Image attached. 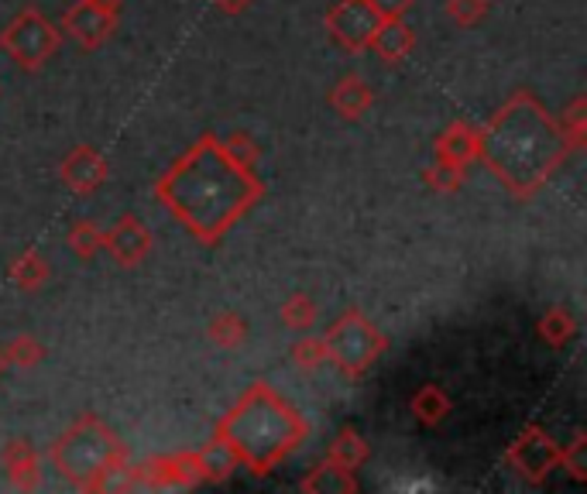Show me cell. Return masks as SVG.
I'll list each match as a JSON object with an SVG mask.
<instances>
[{
	"label": "cell",
	"mask_w": 587,
	"mask_h": 494,
	"mask_svg": "<svg viewBox=\"0 0 587 494\" xmlns=\"http://www.w3.org/2000/svg\"><path fill=\"white\" fill-rule=\"evenodd\" d=\"M265 185L254 165L233 158L217 134H203L155 182L158 203L203 244H220L224 233L262 200Z\"/></svg>",
	"instance_id": "1"
},
{
	"label": "cell",
	"mask_w": 587,
	"mask_h": 494,
	"mask_svg": "<svg viewBox=\"0 0 587 494\" xmlns=\"http://www.w3.org/2000/svg\"><path fill=\"white\" fill-rule=\"evenodd\" d=\"M574 148L532 89H515L478 131V158L515 200L536 196Z\"/></svg>",
	"instance_id": "2"
},
{
	"label": "cell",
	"mask_w": 587,
	"mask_h": 494,
	"mask_svg": "<svg viewBox=\"0 0 587 494\" xmlns=\"http://www.w3.org/2000/svg\"><path fill=\"white\" fill-rule=\"evenodd\" d=\"M214 436H220L230 446V454L254 478H262L299 450L302 439H307V419L268 382H254L217 422Z\"/></svg>",
	"instance_id": "3"
},
{
	"label": "cell",
	"mask_w": 587,
	"mask_h": 494,
	"mask_svg": "<svg viewBox=\"0 0 587 494\" xmlns=\"http://www.w3.org/2000/svg\"><path fill=\"white\" fill-rule=\"evenodd\" d=\"M52 463L76 491H100L113 467L128 463V446L110 433V426L97 415H80L56 446Z\"/></svg>",
	"instance_id": "4"
},
{
	"label": "cell",
	"mask_w": 587,
	"mask_h": 494,
	"mask_svg": "<svg viewBox=\"0 0 587 494\" xmlns=\"http://www.w3.org/2000/svg\"><path fill=\"white\" fill-rule=\"evenodd\" d=\"M323 344H326V361L340 374H347V378H361L388 347L385 334L358 310V305H350V310H344L331 323V329L323 334Z\"/></svg>",
	"instance_id": "5"
},
{
	"label": "cell",
	"mask_w": 587,
	"mask_h": 494,
	"mask_svg": "<svg viewBox=\"0 0 587 494\" xmlns=\"http://www.w3.org/2000/svg\"><path fill=\"white\" fill-rule=\"evenodd\" d=\"M0 49H4L21 69H38L59 52V32L49 17L35 8H25L11 25L0 32Z\"/></svg>",
	"instance_id": "6"
},
{
	"label": "cell",
	"mask_w": 587,
	"mask_h": 494,
	"mask_svg": "<svg viewBox=\"0 0 587 494\" xmlns=\"http://www.w3.org/2000/svg\"><path fill=\"white\" fill-rule=\"evenodd\" d=\"M121 21V0H76L62 14V32L83 49H100Z\"/></svg>",
	"instance_id": "7"
},
{
	"label": "cell",
	"mask_w": 587,
	"mask_h": 494,
	"mask_svg": "<svg viewBox=\"0 0 587 494\" xmlns=\"http://www.w3.org/2000/svg\"><path fill=\"white\" fill-rule=\"evenodd\" d=\"M382 17L371 8V0H337L326 11V28H331L334 41L347 52H364L371 49V38L379 32Z\"/></svg>",
	"instance_id": "8"
},
{
	"label": "cell",
	"mask_w": 587,
	"mask_h": 494,
	"mask_svg": "<svg viewBox=\"0 0 587 494\" xmlns=\"http://www.w3.org/2000/svg\"><path fill=\"white\" fill-rule=\"evenodd\" d=\"M508 463L519 470V474L529 481V484H543L553 470L560 467V443H553L547 436V430L539 426H526L515 443L508 446Z\"/></svg>",
	"instance_id": "9"
},
{
	"label": "cell",
	"mask_w": 587,
	"mask_h": 494,
	"mask_svg": "<svg viewBox=\"0 0 587 494\" xmlns=\"http://www.w3.org/2000/svg\"><path fill=\"white\" fill-rule=\"evenodd\" d=\"M107 172H110V165H107L104 152L93 148V145H76L73 152L62 158V169H59L65 190L76 193V196L97 193L100 185L107 182Z\"/></svg>",
	"instance_id": "10"
},
{
	"label": "cell",
	"mask_w": 587,
	"mask_h": 494,
	"mask_svg": "<svg viewBox=\"0 0 587 494\" xmlns=\"http://www.w3.org/2000/svg\"><path fill=\"white\" fill-rule=\"evenodd\" d=\"M104 251H110V257L117 265L134 268V265L145 262L148 251H152V230L134 214H124L110 230H104Z\"/></svg>",
	"instance_id": "11"
},
{
	"label": "cell",
	"mask_w": 587,
	"mask_h": 494,
	"mask_svg": "<svg viewBox=\"0 0 587 494\" xmlns=\"http://www.w3.org/2000/svg\"><path fill=\"white\" fill-rule=\"evenodd\" d=\"M0 460H4V470H8V478L14 487L21 491H35L41 484V470H38V454H35V446L28 439H8L4 443V454H0Z\"/></svg>",
	"instance_id": "12"
},
{
	"label": "cell",
	"mask_w": 587,
	"mask_h": 494,
	"mask_svg": "<svg viewBox=\"0 0 587 494\" xmlns=\"http://www.w3.org/2000/svg\"><path fill=\"white\" fill-rule=\"evenodd\" d=\"M478 158V128L467 121H454L447 131L436 137V161L451 165H471Z\"/></svg>",
	"instance_id": "13"
},
{
	"label": "cell",
	"mask_w": 587,
	"mask_h": 494,
	"mask_svg": "<svg viewBox=\"0 0 587 494\" xmlns=\"http://www.w3.org/2000/svg\"><path fill=\"white\" fill-rule=\"evenodd\" d=\"M371 104H374V93L358 73L337 80L334 89H331V107L344 117V121H358V117L368 113Z\"/></svg>",
	"instance_id": "14"
},
{
	"label": "cell",
	"mask_w": 587,
	"mask_h": 494,
	"mask_svg": "<svg viewBox=\"0 0 587 494\" xmlns=\"http://www.w3.org/2000/svg\"><path fill=\"white\" fill-rule=\"evenodd\" d=\"M412 45H416V35L403 17L382 21L379 32H374V38H371V49L379 52L385 62H403L412 52Z\"/></svg>",
	"instance_id": "15"
},
{
	"label": "cell",
	"mask_w": 587,
	"mask_h": 494,
	"mask_svg": "<svg viewBox=\"0 0 587 494\" xmlns=\"http://www.w3.org/2000/svg\"><path fill=\"white\" fill-rule=\"evenodd\" d=\"M302 491H313V494H355L358 491V481H355V470H344L331 460H323L320 467H313V474L302 478L299 484Z\"/></svg>",
	"instance_id": "16"
},
{
	"label": "cell",
	"mask_w": 587,
	"mask_h": 494,
	"mask_svg": "<svg viewBox=\"0 0 587 494\" xmlns=\"http://www.w3.org/2000/svg\"><path fill=\"white\" fill-rule=\"evenodd\" d=\"M196 460H200V474H203V481H227L233 470H238V457L230 454V446L220 439V436H214L209 439L203 450L196 454Z\"/></svg>",
	"instance_id": "17"
},
{
	"label": "cell",
	"mask_w": 587,
	"mask_h": 494,
	"mask_svg": "<svg viewBox=\"0 0 587 494\" xmlns=\"http://www.w3.org/2000/svg\"><path fill=\"white\" fill-rule=\"evenodd\" d=\"M326 460L344 470H358L368 460V443L361 439L358 430H340L331 443V450H326Z\"/></svg>",
	"instance_id": "18"
},
{
	"label": "cell",
	"mask_w": 587,
	"mask_h": 494,
	"mask_svg": "<svg viewBox=\"0 0 587 494\" xmlns=\"http://www.w3.org/2000/svg\"><path fill=\"white\" fill-rule=\"evenodd\" d=\"M451 412V398L443 395V388L436 385H422L416 395H412V415L422 422V426H440L443 419Z\"/></svg>",
	"instance_id": "19"
},
{
	"label": "cell",
	"mask_w": 587,
	"mask_h": 494,
	"mask_svg": "<svg viewBox=\"0 0 587 494\" xmlns=\"http://www.w3.org/2000/svg\"><path fill=\"white\" fill-rule=\"evenodd\" d=\"M11 281H14L17 289H25V292L41 289L45 281H49V262H45L38 251H25L11 265Z\"/></svg>",
	"instance_id": "20"
},
{
	"label": "cell",
	"mask_w": 587,
	"mask_h": 494,
	"mask_svg": "<svg viewBox=\"0 0 587 494\" xmlns=\"http://www.w3.org/2000/svg\"><path fill=\"white\" fill-rule=\"evenodd\" d=\"M539 334H543V340L560 350L567 347L577 334V320L571 316V310H563V305H553V310L543 313V320H539Z\"/></svg>",
	"instance_id": "21"
},
{
	"label": "cell",
	"mask_w": 587,
	"mask_h": 494,
	"mask_svg": "<svg viewBox=\"0 0 587 494\" xmlns=\"http://www.w3.org/2000/svg\"><path fill=\"white\" fill-rule=\"evenodd\" d=\"M209 340H214L217 347H224V350H233V347H241L244 340H248V323L238 316V313H220V316H214L209 320Z\"/></svg>",
	"instance_id": "22"
},
{
	"label": "cell",
	"mask_w": 587,
	"mask_h": 494,
	"mask_svg": "<svg viewBox=\"0 0 587 494\" xmlns=\"http://www.w3.org/2000/svg\"><path fill=\"white\" fill-rule=\"evenodd\" d=\"M65 241H69V251H73L76 257H83V262H89V257L104 248V230L93 220H76L73 227H69Z\"/></svg>",
	"instance_id": "23"
},
{
	"label": "cell",
	"mask_w": 587,
	"mask_h": 494,
	"mask_svg": "<svg viewBox=\"0 0 587 494\" xmlns=\"http://www.w3.org/2000/svg\"><path fill=\"white\" fill-rule=\"evenodd\" d=\"M278 316L289 329H310L316 323V302L307 292H296V296H289L286 302H281Z\"/></svg>",
	"instance_id": "24"
},
{
	"label": "cell",
	"mask_w": 587,
	"mask_h": 494,
	"mask_svg": "<svg viewBox=\"0 0 587 494\" xmlns=\"http://www.w3.org/2000/svg\"><path fill=\"white\" fill-rule=\"evenodd\" d=\"M464 176L467 169L464 165H451V161H433L427 169V185L433 193H443V196H454L460 185H464Z\"/></svg>",
	"instance_id": "25"
},
{
	"label": "cell",
	"mask_w": 587,
	"mask_h": 494,
	"mask_svg": "<svg viewBox=\"0 0 587 494\" xmlns=\"http://www.w3.org/2000/svg\"><path fill=\"white\" fill-rule=\"evenodd\" d=\"M587 100L584 97H577L567 110H563V117H560V131L567 134V145L571 148H580L584 145V134H587Z\"/></svg>",
	"instance_id": "26"
},
{
	"label": "cell",
	"mask_w": 587,
	"mask_h": 494,
	"mask_svg": "<svg viewBox=\"0 0 587 494\" xmlns=\"http://www.w3.org/2000/svg\"><path fill=\"white\" fill-rule=\"evenodd\" d=\"M4 350H8V361L17 364V368H35L45 358V347L32 334H17Z\"/></svg>",
	"instance_id": "27"
},
{
	"label": "cell",
	"mask_w": 587,
	"mask_h": 494,
	"mask_svg": "<svg viewBox=\"0 0 587 494\" xmlns=\"http://www.w3.org/2000/svg\"><path fill=\"white\" fill-rule=\"evenodd\" d=\"M560 463L571 470L574 481L587 478V436L584 433H574V439L567 446H560Z\"/></svg>",
	"instance_id": "28"
},
{
	"label": "cell",
	"mask_w": 587,
	"mask_h": 494,
	"mask_svg": "<svg viewBox=\"0 0 587 494\" xmlns=\"http://www.w3.org/2000/svg\"><path fill=\"white\" fill-rule=\"evenodd\" d=\"M292 361H296V368H302V371H316V368L326 361V344H323V337H302V340H296Z\"/></svg>",
	"instance_id": "29"
},
{
	"label": "cell",
	"mask_w": 587,
	"mask_h": 494,
	"mask_svg": "<svg viewBox=\"0 0 587 494\" xmlns=\"http://www.w3.org/2000/svg\"><path fill=\"white\" fill-rule=\"evenodd\" d=\"M488 8H491L488 0H447V14L460 28H475L478 21H484Z\"/></svg>",
	"instance_id": "30"
},
{
	"label": "cell",
	"mask_w": 587,
	"mask_h": 494,
	"mask_svg": "<svg viewBox=\"0 0 587 494\" xmlns=\"http://www.w3.org/2000/svg\"><path fill=\"white\" fill-rule=\"evenodd\" d=\"M220 145H224L233 158H238V161H244V165H254V161H257V145H254L248 134H241V131L230 134V137H224Z\"/></svg>",
	"instance_id": "31"
},
{
	"label": "cell",
	"mask_w": 587,
	"mask_h": 494,
	"mask_svg": "<svg viewBox=\"0 0 587 494\" xmlns=\"http://www.w3.org/2000/svg\"><path fill=\"white\" fill-rule=\"evenodd\" d=\"M371 8L379 11L382 21H392V17H403L412 8V0H371Z\"/></svg>",
	"instance_id": "32"
},
{
	"label": "cell",
	"mask_w": 587,
	"mask_h": 494,
	"mask_svg": "<svg viewBox=\"0 0 587 494\" xmlns=\"http://www.w3.org/2000/svg\"><path fill=\"white\" fill-rule=\"evenodd\" d=\"M214 4H217L224 14H241V11L251 4V0H214Z\"/></svg>",
	"instance_id": "33"
},
{
	"label": "cell",
	"mask_w": 587,
	"mask_h": 494,
	"mask_svg": "<svg viewBox=\"0 0 587 494\" xmlns=\"http://www.w3.org/2000/svg\"><path fill=\"white\" fill-rule=\"evenodd\" d=\"M11 368V361H8V350L4 347H0V378H4V371Z\"/></svg>",
	"instance_id": "34"
}]
</instances>
